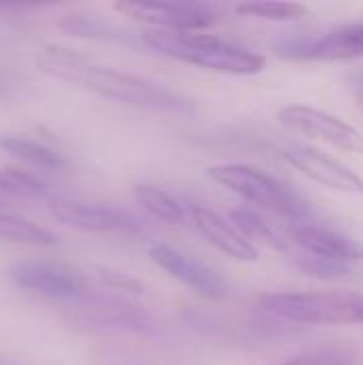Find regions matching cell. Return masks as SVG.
<instances>
[{"instance_id":"24","label":"cell","mask_w":363,"mask_h":365,"mask_svg":"<svg viewBox=\"0 0 363 365\" xmlns=\"http://www.w3.org/2000/svg\"><path fill=\"white\" fill-rule=\"evenodd\" d=\"M0 365H11V364H0Z\"/></svg>"},{"instance_id":"11","label":"cell","mask_w":363,"mask_h":365,"mask_svg":"<svg viewBox=\"0 0 363 365\" xmlns=\"http://www.w3.org/2000/svg\"><path fill=\"white\" fill-rule=\"evenodd\" d=\"M9 276L15 287L49 299H73L83 293V282L77 274L51 263H19Z\"/></svg>"},{"instance_id":"16","label":"cell","mask_w":363,"mask_h":365,"mask_svg":"<svg viewBox=\"0 0 363 365\" xmlns=\"http://www.w3.org/2000/svg\"><path fill=\"white\" fill-rule=\"evenodd\" d=\"M0 240L28 244V246H53L58 242V237L49 229L39 227L28 218L2 210H0Z\"/></svg>"},{"instance_id":"8","label":"cell","mask_w":363,"mask_h":365,"mask_svg":"<svg viewBox=\"0 0 363 365\" xmlns=\"http://www.w3.org/2000/svg\"><path fill=\"white\" fill-rule=\"evenodd\" d=\"M49 214L64 227L83 231V233H124L133 235L141 231V225L135 216L124 210L103 205V203H86V201H51Z\"/></svg>"},{"instance_id":"5","label":"cell","mask_w":363,"mask_h":365,"mask_svg":"<svg viewBox=\"0 0 363 365\" xmlns=\"http://www.w3.org/2000/svg\"><path fill=\"white\" fill-rule=\"evenodd\" d=\"M120 13L165 32H195L212 28L223 19V11L210 2L182 0H128L116 4Z\"/></svg>"},{"instance_id":"10","label":"cell","mask_w":363,"mask_h":365,"mask_svg":"<svg viewBox=\"0 0 363 365\" xmlns=\"http://www.w3.org/2000/svg\"><path fill=\"white\" fill-rule=\"evenodd\" d=\"M285 158L304 175L315 180L317 184L342 192V195H363V180L347 165L332 158L329 154L310 148V145H295L285 150Z\"/></svg>"},{"instance_id":"23","label":"cell","mask_w":363,"mask_h":365,"mask_svg":"<svg viewBox=\"0 0 363 365\" xmlns=\"http://www.w3.org/2000/svg\"><path fill=\"white\" fill-rule=\"evenodd\" d=\"M353 92H355V101H357V105H359L363 113V75L353 79Z\"/></svg>"},{"instance_id":"4","label":"cell","mask_w":363,"mask_h":365,"mask_svg":"<svg viewBox=\"0 0 363 365\" xmlns=\"http://www.w3.org/2000/svg\"><path fill=\"white\" fill-rule=\"evenodd\" d=\"M208 175L231 190L233 195L242 197L244 201L263 207L267 212L304 220L310 214V205L293 192L289 186H285L280 180L272 178L270 173L250 167V165H214L208 169Z\"/></svg>"},{"instance_id":"21","label":"cell","mask_w":363,"mask_h":365,"mask_svg":"<svg viewBox=\"0 0 363 365\" xmlns=\"http://www.w3.org/2000/svg\"><path fill=\"white\" fill-rule=\"evenodd\" d=\"M270 365H355V357L342 349H321L304 355H295L287 361Z\"/></svg>"},{"instance_id":"14","label":"cell","mask_w":363,"mask_h":365,"mask_svg":"<svg viewBox=\"0 0 363 365\" xmlns=\"http://www.w3.org/2000/svg\"><path fill=\"white\" fill-rule=\"evenodd\" d=\"M0 150L11 154L13 158L26 163V165H32L36 169H47V171H58V169H64L66 167V160L64 156L41 143V141H34L30 137H21V135H2L0 137Z\"/></svg>"},{"instance_id":"12","label":"cell","mask_w":363,"mask_h":365,"mask_svg":"<svg viewBox=\"0 0 363 365\" xmlns=\"http://www.w3.org/2000/svg\"><path fill=\"white\" fill-rule=\"evenodd\" d=\"M285 233H287L289 244L297 246L300 252L323 257V259H334V261H344V263H353L355 259H362V248L353 240L323 225L297 220Z\"/></svg>"},{"instance_id":"20","label":"cell","mask_w":363,"mask_h":365,"mask_svg":"<svg viewBox=\"0 0 363 365\" xmlns=\"http://www.w3.org/2000/svg\"><path fill=\"white\" fill-rule=\"evenodd\" d=\"M293 265L310 278L317 280H340L351 274V263L344 261H334V259H323V257H312L306 252H295L293 255Z\"/></svg>"},{"instance_id":"7","label":"cell","mask_w":363,"mask_h":365,"mask_svg":"<svg viewBox=\"0 0 363 365\" xmlns=\"http://www.w3.org/2000/svg\"><path fill=\"white\" fill-rule=\"evenodd\" d=\"M278 122L297 135L334 145L342 152H363L362 133L327 111L306 105H287L278 111Z\"/></svg>"},{"instance_id":"15","label":"cell","mask_w":363,"mask_h":365,"mask_svg":"<svg viewBox=\"0 0 363 365\" xmlns=\"http://www.w3.org/2000/svg\"><path fill=\"white\" fill-rule=\"evenodd\" d=\"M231 216V222L233 227L255 246V244H261V246H267V248H274V250H287L289 248V240H287V233H280L274 225H270V220H265L261 214L252 212V210H246V207H237V210H231L229 212ZM257 248V246H255Z\"/></svg>"},{"instance_id":"9","label":"cell","mask_w":363,"mask_h":365,"mask_svg":"<svg viewBox=\"0 0 363 365\" xmlns=\"http://www.w3.org/2000/svg\"><path fill=\"white\" fill-rule=\"evenodd\" d=\"M150 259L171 278L193 289L197 295L205 299H223L227 295V284L216 269L169 244L150 246Z\"/></svg>"},{"instance_id":"18","label":"cell","mask_w":363,"mask_h":365,"mask_svg":"<svg viewBox=\"0 0 363 365\" xmlns=\"http://www.w3.org/2000/svg\"><path fill=\"white\" fill-rule=\"evenodd\" d=\"M240 15L267 19V21H293L308 13V6L302 2H285V0H250L242 2L235 9Z\"/></svg>"},{"instance_id":"6","label":"cell","mask_w":363,"mask_h":365,"mask_svg":"<svg viewBox=\"0 0 363 365\" xmlns=\"http://www.w3.org/2000/svg\"><path fill=\"white\" fill-rule=\"evenodd\" d=\"M278 56L287 60L338 62L363 56V24H347L321 34H293L274 43Z\"/></svg>"},{"instance_id":"22","label":"cell","mask_w":363,"mask_h":365,"mask_svg":"<svg viewBox=\"0 0 363 365\" xmlns=\"http://www.w3.org/2000/svg\"><path fill=\"white\" fill-rule=\"evenodd\" d=\"M96 272H98V278H101L107 287H111V289H116V291H124V293H133V295H141V293H143L141 282L135 280V278H131L128 274H122V272L109 269V267H98Z\"/></svg>"},{"instance_id":"19","label":"cell","mask_w":363,"mask_h":365,"mask_svg":"<svg viewBox=\"0 0 363 365\" xmlns=\"http://www.w3.org/2000/svg\"><path fill=\"white\" fill-rule=\"evenodd\" d=\"M0 190L19 199H45L49 195L47 184H43L36 175L19 169V167H0Z\"/></svg>"},{"instance_id":"25","label":"cell","mask_w":363,"mask_h":365,"mask_svg":"<svg viewBox=\"0 0 363 365\" xmlns=\"http://www.w3.org/2000/svg\"><path fill=\"white\" fill-rule=\"evenodd\" d=\"M362 257H363V248H362Z\"/></svg>"},{"instance_id":"17","label":"cell","mask_w":363,"mask_h":365,"mask_svg":"<svg viewBox=\"0 0 363 365\" xmlns=\"http://www.w3.org/2000/svg\"><path fill=\"white\" fill-rule=\"evenodd\" d=\"M135 197L154 218H158L165 225H182L184 218H186L184 205L175 197H171L169 192H165L158 186L137 184L135 186Z\"/></svg>"},{"instance_id":"2","label":"cell","mask_w":363,"mask_h":365,"mask_svg":"<svg viewBox=\"0 0 363 365\" xmlns=\"http://www.w3.org/2000/svg\"><path fill=\"white\" fill-rule=\"evenodd\" d=\"M143 45L178 62L227 75H257L267 64L265 56L214 34L150 30L143 32Z\"/></svg>"},{"instance_id":"13","label":"cell","mask_w":363,"mask_h":365,"mask_svg":"<svg viewBox=\"0 0 363 365\" xmlns=\"http://www.w3.org/2000/svg\"><path fill=\"white\" fill-rule=\"evenodd\" d=\"M190 216H193V222L197 227V231L214 246L218 248L220 252H225L227 257L231 259H237V261H246V263H252L259 259V252L257 248L231 225L227 222L223 216H218L216 212L208 210V207H190Z\"/></svg>"},{"instance_id":"1","label":"cell","mask_w":363,"mask_h":365,"mask_svg":"<svg viewBox=\"0 0 363 365\" xmlns=\"http://www.w3.org/2000/svg\"><path fill=\"white\" fill-rule=\"evenodd\" d=\"M36 68L51 79L79 86L103 98L131 107L167 113H188L193 109L184 96L171 92L163 83L92 62L75 49L49 45L36 56Z\"/></svg>"},{"instance_id":"3","label":"cell","mask_w":363,"mask_h":365,"mask_svg":"<svg viewBox=\"0 0 363 365\" xmlns=\"http://www.w3.org/2000/svg\"><path fill=\"white\" fill-rule=\"evenodd\" d=\"M261 308L278 319L304 325H363V295L332 293H270Z\"/></svg>"}]
</instances>
